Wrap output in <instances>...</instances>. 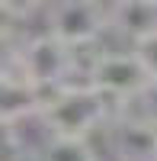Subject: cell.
<instances>
[{
	"instance_id": "277c9868",
	"label": "cell",
	"mask_w": 157,
	"mask_h": 161,
	"mask_svg": "<svg viewBox=\"0 0 157 161\" xmlns=\"http://www.w3.org/2000/svg\"><path fill=\"white\" fill-rule=\"evenodd\" d=\"M87 84L106 103H135L151 80L141 71V64L132 55V48L128 52L99 48V55L93 58V64H90V71H87Z\"/></svg>"
},
{
	"instance_id": "ba28073f",
	"label": "cell",
	"mask_w": 157,
	"mask_h": 161,
	"mask_svg": "<svg viewBox=\"0 0 157 161\" xmlns=\"http://www.w3.org/2000/svg\"><path fill=\"white\" fill-rule=\"evenodd\" d=\"M35 161H99L96 148L90 139H61V136H48L45 145L38 148Z\"/></svg>"
},
{
	"instance_id": "7a4b0ae2",
	"label": "cell",
	"mask_w": 157,
	"mask_h": 161,
	"mask_svg": "<svg viewBox=\"0 0 157 161\" xmlns=\"http://www.w3.org/2000/svg\"><path fill=\"white\" fill-rule=\"evenodd\" d=\"M13 68L42 93H51V90H58L64 84H71V77H74L71 48H64L45 29L29 36L23 45L13 48Z\"/></svg>"
},
{
	"instance_id": "7c38bea8",
	"label": "cell",
	"mask_w": 157,
	"mask_h": 161,
	"mask_svg": "<svg viewBox=\"0 0 157 161\" xmlns=\"http://www.w3.org/2000/svg\"><path fill=\"white\" fill-rule=\"evenodd\" d=\"M13 68V45H0V74Z\"/></svg>"
},
{
	"instance_id": "3957f363",
	"label": "cell",
	"mask_w": 157,
	"mask_h": 161,
	"mask_svg": "<svg viewBox=\"0 0 157 161\" xmlns=\"http://www.w3.org/2000/svg\"><path fill=\"white\" fill-rule=\"evenodd\" d=\"M45 32L55 36L64 48L99 45V36L109 32L106 7L96 0H61L45 10Z\"/></svg>"
},
{
	"instance_id": "8fae6325",
	"label": "cell",
	"mask_w": 157,
	"mask_h": 161,
	"mask_svg": "<svg viewBox=\"0 0 157 161\" xmlns=\"http://www.w3.org/2000/svg\"><path fill=\"white\" fill-rule=\"evenodd\" d=\"M135 103H138V116H144L148 123L157 126V80H151V84L141 90V97Z\"/></svg>"
},
{
	"instance_id": "5b68a950",
	"label": "cell",
	"mask_w": 157,
	"mask_h": 161,
	"mask_svg": "<svg viewBox=\"0 0 157 161\" xmlns=\"http://www.w3.org/2000/svg\"><path fill=\"white\" fill-rule=\"evenodd\" d=\"M109 145L119 161H157V126L144 116H119L109 126Z\"/></svg>"
},
{
	"instance_id": "52a82bcc",
	"label": "cell",
	"mask_w": 157,
	"mask_h": 161,
	"mask_svg": "<svg viewBox=\"0 0 157 161\" xmlns=\"http://www.w3.org/2000/svg\"><path fill=\"white\" fill-rule=\"evenodd\" d=\"M106 16L109 29L135 45L157 32V0H119L106 7Z\"/></svg>"
},
{
	"instance_id": "30bf717a",
	"label": "cell",
	"mask_w": 157,
	"mask_h": 161,
	"mask_svg": "<svg viewBox=\"0 0 157 161\" xmlns=\"http://www.w3.org/2000/svg\"><path fill=\"white\" fill-rule=\"evenodd\" d=\"M132 55L138 58V64H141V71L148 74V80H157V32L141 39V42H135Z\"/></svg>"
},
{
	"instance_id": "9c48e42d",
	"label": "cell",
	"mask_w": 157,
	"mask_h": 161,
	"mask_svg": "<svg viewBox=\"0 0 157 161\" xmlns=\"http://www.w3.org/2000/svg\"><path fill=\"white\" fill-rule=\"evenodd\" d=\"M35 7H26V3H13V0H0V45H10L13 36L23 29L26 16H29Z\"/></svg>"
},
{
	"instance_id": "6da1fadb",
	"label": "cell",
	"mask_w": 157,
	"mask_h": 161,
	"mask_svg": "<svg viewBox=\"0 0 157 161\" xmlns=\"http://www.w3.org/2000/svg\"><path fill=\"white\" fill-rule=\"evenodd\" d=\"M38 119L45 123L48 136L61 139H90L96 129L109 123V103L90 84H64L45 93Z\"/></svg>"
},
{
	"instance_id": "8992f818",
	"label": "cell",
	"mask_w": 157,
	"mask_h": 161,
	"mask_svg": "<svg viewBox=\"0 0 157 161\" xmlns=\"http://www.w3.org/2000/svg\"><path fill=\"white\" fill-rule=\"evenodd\" d=\"M42 103H45V93L32 87L16 68L0 74V126L16 129L23 119H32L42 113Z\"/></svg>"
}]
</instances>
